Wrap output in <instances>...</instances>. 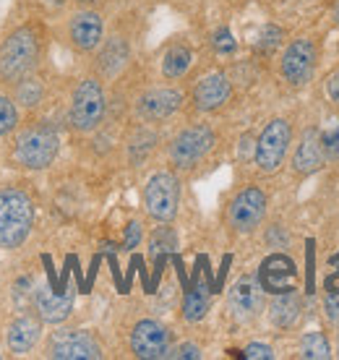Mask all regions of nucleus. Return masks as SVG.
Segmentation results:
<instances>
[{
  "label": "nucleus",
  "instance_id": "2eb2a0df",
  "mask_svg": "<svg viewBox=\"0 0 339 360\" xmlns=\"http://www.w3.org/2000/svg\"><path fill=\"white\" fill-rule=\"evenodd\" d=\"M230 99H232V82L230 76L222 71L206 73L204 79L193 86V94H191L193 110H198V112H217Z\"/></svg>",
  "mask_w": 339,
  "mask_h": 360
},
{
  "label": "nucleus",
  "instance_id": "412c9836",
  "mask_svg": "<svg viewBox=\"0 0 339 360\" xmlns=\"http://www.w3.org/2000/svg\"><path fill=\"white\" fill-rule=\"evenodd\" d=\"M303 314V300L300 295L290 290V292H279L274 300H271V306H269V319H271V324L279 326V329H290L295 326V321L300 319Z\"/></svg>",
  "mask_w": 339,
  "mask_h": 360
},
{
  "label": "nucleus",
  "instance_id": "c9c22d12",
  "mask_svg": "<svg viewBox=\"0 0 339 360\" xmlns=\"http://www.w3.org/2000/svg\"><path fill=\"white\" fill-rule=\"evenodd\" d=\"M324 308H326V316H329L331 321H337V319H339V297H337V292H329V295H326V303H324Z\"/></svg>",
  "mask_w": 339,
  "mask_h": 360
},
{
  "label": "nucleus",
  "instance_id": "39448f33",
  "mask_svg": "<svg viewBox=\"0 0 339 360\" xmlns=\"http://www.w3.org/2000/svg\"><path fill=\"white\" fill-rule=\"evenodd\" d=\"M217 146V134L212 126L196 123V126L183 128L180 134L172 136L167 146V157L175 170H193L212 154Z\"/></svg>",
  "mask_w": 339,
  "mask_h": 360
},
{
  "label": "nucleus",
  "instance_id": "b1692460",
  "mask_svg": "<svg viewBox=\"0 0 339 360\" xmlns=\"http://www.w3.org/2000/svg\"><path fill=\"white\" fill-rule=\"evenodd\" d=\"M206 311H209V292H206V288L196 279L186 290V297H183V319L191 321V324H196V321H201L206 316Z\"/></svg>",
  "mask_w": 339,
  "mask_h": 360
},
{
  "label": "nucleus",
  "instance_id": "20e7f679",
  "mask_svg": "<svg viewBox=\"0 0 339 360\" xmlns=\"http://www.w3.org/2000/svg\"><path fill=\"white\" fill-rule=\"evenodd\" d=\"M105 110H108V99H105V86L97 76H87L76 84L71 94V105H68V123L76 134H91L102 126L105 120Z\"/></svg>",
  "mask_w": 339,
  "mask_h": 360
},
{
  "label": "nucleus",
  "instance_id": "a878e982",
  "mask_svg": "<svg viewBox=\"0 0 339 360\" xmlns=\"http://www.w3.org/2000/svg\"><path fill=\"white\" fill-rule=\"evenodd\" d=\"M18 128V105L16 99L0 91V139L16 134Z\"/></svg>",
  "mask_w": 339,
  "mask_h": 360
},
{
  "label": "nucleus",
  "instance_id": "6e6552de",
  "mask_svg": "<svg viewBox=\"0 0 339 360\" xmlns=\"http://www.w3.org/2000/svg\"><path fill=\"white\" fill-rule=\"evenodd\" d=\"M267 191H261L259 186H245L227 204V225H230L232 233L250 235L256 227H261L264 217H267Z\"/></svg>",
  "mask_w": 339,
  "mask_h": 360
},
{
  "label": "nucleus",
  "instance_id": "c756f323",
  "mask_svg": "<svg viewBox=\"0 0 339 360\" xmlns=\"http://www.w3.org/2000/svg\"><path fill=\"white\" fill-rule=\"evenodd\" d=\"M243 355H245V358H250V360H271V358H274V350H271L269 345L253 342V345H248V347L243 350Z\"/></svg>",
  "mask_w": 339,
  "mask_h": 360
},
{
  "label": "nucleus",
  "instance_id": "f03ea898",
  "mask_svg": "<svg viewBox=\"0 0 339 360\" xmlns=\"http://www.w3.org/2000/svg\"><path fill=\"white\" fill-rule=\"evenodd\" d=\"M34 227V201L18 188H0V248L16 251Z\"/></svg>",
  "mask_w": 339,
  "mask_h": 360
},
{
  "label": "nucleus",
  "instance_id": "e433bc0d",
  "mask_svg": "<svg viewBox=\"0 0 339 360\" xmlns=\"http://www.w3.org/2000/svg\"><path fill=\"white\" fill-rule=\"evenodd\" d=\"M334 21L339 24V0H337V6H334Z\"/></svg>",
  "mask_w": 339,
  "mask_h": 360
},
{
  "label": "nucleus",
  "instance_id": "ddd939ff",
  "mask_svg": "<svg viewBox=\"0 0 339 360\" xmlns=\"http://www.w3.org/2000/svg\"><path fill=\"white\" fill-rule=\"evenodd\" d=\"M183 91L175 89V86H157V89L143 91L139 102H136V115L141 120H149V123H157V120H167L183 108Z\"/></svg>",
  "mask_w": 339,
  "mask_h": 360
},
{
  "label": "nucleus",
  "instance_id": "473e14b6",
  "mask_svg": "<svg viewBox=\"0 0 339 360\" xmlns=\"http://www.w3.org/2000/svg\"><path fill=\"white\" fill-rule=\"evenodd\" d=\"M279 39H282V32H279V29H274V27H267L264 32H261L259 47H261V50H269V47L279 45Z\"/></svg>",
  "mask_w": 339,
  "mask_h": 360
},
{
  "label": "nucleus",
  "instance_id": "f257e3e1",
  "mask_svg": "<svg viewBox=\"0 0 339 360\" xmlns=\"http://www.w3.org/2000/svg\"><path fill=\"white\" fill-rule=\"evenodd\" d=\"M42 60V29L27 21L0 39V82L16 84L34 73Z\"/></svg>",
  "mask_w": 339,
  "mask_h": 360
},
{
  "label": "nucleus",
  "instance_id": "f3484780",
  "mask_svg": "<svg viewBox=\"0 0 339 360\" xmlns=\"http://www.w3.org/2000/svg\"><path fill=\"white\" fill-rule=\"evenodd\" d=\"M259 282L261 288L267 290V292H271V295L290 292V290H295V282H298L295 262L290 256H285V253H271L267 262L261 264Z\"/></svg>",
  "mask_w": 339,
  "mask_h": 360
},
{
  "label": "nucleus",
  "instance_id": "aec40b11",
  "mask_svg": "<svg viewBox=\"0 0 339 360\" xmlns=\"http://www.w3.org/2000/svg\"><path fill=\"white\" fill-rule=\"evenodd\" d=\"M128 58H131V53H128V42H125L123 37H110L108 42L102 39L99 55H97L99 73H102L105 79H113V76H117V73L125 68Z\"/></svg>",
  "mask_w": 339,
  "mask_h": 360
},
{
  "label": "nucleus",
  "instance_id": "9d476101",
  "mask_svg": "<svg viewBox=\"0 0 339 360\" xmlns=\"http://www.w3.org/2000/svg\"><path fill=\"white\" fill-rule=\"evenodd\" d=\"M47 355L55 360H97L102 358V347L89 332L63 329L50 337Z\"/></svg>",
  "mask_w": 339,
  "mask_h": 360
},
{
  "label": "nucleus",
  "instance_id": "7c9ffc66",
  "mask_svg": "<svg viewBox=\"0 0 339 360\" xmlns=\"http://www.w3.org/2000/svg\"><path fill=\"white\" fill-rule=\"evenodd\" d=\"M139 243H141V225H139V222H131V225L125 227L123 248L125 251H131V248H136Z\"/></svg>",
  "mask_w": 339,
  "mask_h": 360
},
{
  "label": "nucleus",
  "instance_id": "cd10ccee",
  "mask_svg": "<svg viewBox=\"0 0 339 360\" xmlns=\"http://www.w3.org/2000/svg\"><path fill=\"white\" fill-rule=\"evenodd\" d=\"M212 47H215L219 55H232L235 53V39H232L230 29H219V32H215V37H212Z\"/></svg>",
  "mask_w": 339,
  "mask_h": 360
},
{
  "label": "nucleus",
  "instance_id": "393cba45",
  "mask_svg": "<svg viewBox=\"0 0 339 360\" xmlns=\"http://www.w3.org/2000/svg\"><path fill=\"white\" fill-rule=\"evenodd\" d=\"M329 355H331L329 340L321 332H308L300 337V358L326 360Z\"/></svg>",
  "mask_w": 339,
  "mask_h": 360
},
{
  "label": "nucleus",
  "instance_id": "423d86ee",
  "mask_svg": "<svg viewBox=\"0 0 339 360\" xmlns=\"http://www.w3.org/2000/svg\"><path fill=\"white\" fill-rule=\"evenodd\" d=\"M293 144V126L285 117H274L269 120L264 131L256 139V146H253V165L256 170L264 172V175H274V172L285 165L287 149Z\"/></svg>",
  "mask_w": 339,
  "mask_h": 360
},
{
  "label": "nucleus",
  "instance_id": "5701e85b",
  "mask_svg": "<svg viewBox=\"0 0 339 360\" xmlns=\"http://www.w3.org/2000/svg\"><path fill=\"white\" fill-rule=\"evenodd\" d=\"M193 63V53H191V47L186 45H172L167 47V53L162 55V76L165 79H180V76H186L188 68Z\"/></svg>",
  "mask_w": 339,
  "mask_h": 360
},
{
  "label": "nucleus",
  "instance_id": "7ed1b4c3",
  "mask_svg": "<svg viewBox=\"0 0 339 360\" xmlns=\"http://www.w3.org/2000/svg\"><path fill=\"white\" fill-rule=\"evenodd\" d=\"M60 149V139L55 128L45 123H32L27 128H16L13 136V162L24 170H45L55 162Z\"/></svg>",
  "mask_w": 339,
  "mask_h": 360
},
{
  "label": "nucleus",
  "instance_id": "bb28decb",
  "mask_svg": "<svg viewBox=\"0 0 339 360\" xmlns=\"http://www.w3.org/2000/svg\"><path fill=\"white\" fill-rule=\"evenodd\" d=\"M152 253H165L170 251V248H175V235H172V230L170 227H160L157 233L152 235Z\"/></svg>",
  "mask_w": 339,
  "mask_h": 360
},
{
  "label": "nucleus",
  "instance_id": "f8f14e48",
  "mask_svg": "<svg viewBox=\"0 0 339 360\" xmlns=\"http://www.w3.org/2000/svg\"><path fill=\"white\" fill-rule=\"evenodd\" d=\"M227 306H230V314L238 319V321H253L256 316L264 311V288H261L259 277H241L227 292Z\"/></svg>",
  "mask_w": 339,
  "mask_h": 360
},
{
  "label": "nucleus",
  "instance_id": "6ab92c4d",
  "mask_svg": "<svg viewBox=\"0 0 339 360\" xmlns=\"http://www.w3.org/2000/svg\"><path fill=\"white\" fill-rule=\"evenodd\" d=\"M42 337V319L37 316H18L6 329V347L13 355H27L29 350H34V345Z\"/></svg>",
  "mask_w": 339,
  "mask_h": 360
},
{
  "label": "nucleus",
  "instance_id": "4c0bfd02",
  "mask_svg": "<svg viewBox=\"0 0 339 360\" xmlns=\"http://www.w3.org/2000/svg\"><path fill=\"white\" fill-rule=\"evenodd\" d=\"M76 3H84V6H89V3H94V0H76Z\"/></svg>",
  "mask_w": 339,
  "mask_h": 360
},
{
  "label": "nucleus",
  "instance_id": "72a5a7b5",
  "mask_svg": "<svg viewBox=\"0 0 339 360\" xmlns=\"http://www.w3.org/2000/svg\"><path fill=\"white\" fill-rule=\"evenodd\" d=\"M172 358H186V360H196V358H201V350H198L196 345H191V342H186V345H180L178 350L175 352H170ZM167 355V358H170Z\"/></svg>",
  "mask_w": 339,
  "mask_h": 360
},
{
  "label": "nucleus",
  "instance_id": "c85d7f7f",
  "mask_svg": "<svg viewBox=\"0 0 339 360\" xmlns=\"http://www.w3.org/2000/svg\"><path fill=\"white\" fill-rule=\"evenodd\" d=\"M324 152H326V160H329V162H337L339 160V126L324 136Z\"/></svg>",
  "mask_w": 339,
  "mask_h": 360
},
{
  "label": "nucleus",
  "instance_id": "a211bd4d",
  "mask_svg": "<svg viewBox=\"0 0 339 360\" xmlns=\"http://www.w3.org/2000/svg\"><path fill=\"white\" fill-rule=\"evenodd\" d=\"M326 162V152H324V136L316 131V128H308L303 131L300 141L293 152V170L295 175L300 178H308L313 172H319Z\"/></svg>",
  "mask_w": 339,
  "mask_h": 360
},
{
  "label": "nucleus",
  "instance_id": "9b49d317",
  "mask_svg": "<svg viewBox=\"0 0 339 360\" xmlns=\"http://www.w3.org/2000/svg\"><path fill=\"white\" fill-rule=\"evenodd\" d=\"M131 352L141 360H160L170 355V332L154 319H141L131 329Z\"/></svg>",
  "mask_w": 339,
  "mask_h": 360
},
{
  "label": "nucleus",
  "instance_id": "dca6fc26",
  "mask_svg": "<svg viewBox=\"0 0 339 360\" xmlns=\"http://www.w3.org/2000/svg\"><path fill=\"white\" fill-rule=\"evenodd\" d=\"M76 292L73 288H63V292H55L50 285H39L34 290V308L42 324H63L73 311Z\"/></svg>",
  "mask_w": 339,
  "mask_h": 360
},
{
  "label": "nucleus",
  "instance_id": "0eeeda50",
  "mask_svg": "<svg viewBox=\"0 0 339 360\" xmlns=\"http://www.w3.org/2000/svg\"><path fill=\"white\" fill-rule=\"evenodd\" d=\"M180 207V180L175 172L160 170L143 186V209L154 222H172Z\"/></svg>",
  "mask_w": 339,
  "mask_h": 360
},
{
  "label": "nucleus",
  "instance_id": "2f4dec72",
  "mask_svg": "<svg viewBox=\"0 0 339 360\" xmlns=\"http://www.w3.org/2000/svg\"><path fill=\"white\" fill-rule=\"evenodd\" d=\"M324 89H326L329 102H334V105L339 108V68L334 73H329V79H326V84H324Z\"/></svg>",
  "mask_w": 339,
  "mask_h": 360
},
{
  "label": "nucleus",
  "instance_id": "4be33fe9",
  "mask_svg": "<svg viewBox=\"0 0 339 360\" xmlns=\"http://www.w3.org/2000/svg\"><path fill=\"white\" fill-rule=\"evenodd\" d=\"M11 86H13V99H16L18 110H37L45 102V82L37 76V71L18 79Z\"/></svg>",
  "mask_w": 339,
  "mask_h": 360
},
{
  "label": "nucleus",
  "instance_id": "1a4fd4ad",
  "mask_svg": "<svg viewBox=\"0 0 339 360\" xmlns=\"http://www.w3.org/2000/svg\"><path fill=\"white\" fill-rule=\"evenodd\" d=\"M316 65H319V50H316V42L308 39V37L293 39L285 47L282 58H279V73L295 89H300V86L311 82L313 73H316Z\"/></svg>",
  "mask_w": 339,
  "mask_h": 360
},
{
  "label": "nucleus",
  "instance_id": "4468645a",
  "mask_svg": "<svg viewBox=\"0 0 339 360\" xmlns=\"http://www.w3.org/2000/svg\"><path fill=\"white\" fill-rule=\"evenodd\" d=\"M105 39V21L97 11L81 8L68 21V42L79 53H94Z\"/></svg>",
  "mask_w": 339,
  "mask_h": 360
},
{
  "label": "nucleus",
  "instance_id": "f704fd0d",
  "mask_svg": "<svg viewBox=\"0 0 339 360\" xmlns=\"http://www.w3.org/2000/svg\"><path fill=\"white\" fill-rule=\"evenodd\" d=\"M331 266H337V269L326 277V290H331V292H337V295H339V253L331 259Z\"/></svg>",
  "mask_w": 339,
  "mask_h": 360
}]
</instances>
